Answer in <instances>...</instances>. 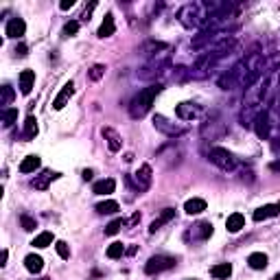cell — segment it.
Returning a JSON list of instances; mask_svg holds the SVG:
<instances>
[{
	"label": "cell",
	"mask_w": 280,
	"mask_h": 280,
	"mask_svg": "<svg viewBox=\"0 0 280 280\" xmlns=\"http://www.w3.org/2000/svg\"><path fill=\"white\" fill-rule=\"evenodd\" d=\"M35 136H37V118H35V116H26V120H24V138L31 140Z\"/></svg>",
	"instance_id": "obj_29"
},
{
	"label": "cell",
	"mask_w": 280,
	"mask_h": 280,
	"mask_svg": "<svg viewBox=\"0 0 280 280\" xmlns=\"http://www.w3.org/2000/svg\"><path fill=\"white\" fill-rule=\"evenodd\" d=\"M274 280H280V274H276V278H274Z\"/></svg>",
	"instance_id": "obj_46"
},
{
	"label": "cell",
	"mask_w": 280,
	"mask_h": 280,
	"mask_svg": "<svg viewBox=\"0 0 280 280\" xmlns=\"http://www.w3.org/2000/svg\"><path fill=\"white\" fill-rule=\"evenodd\" d=\"M72 7H74V0H62V2H59L62 11H68V9H72Z\"/></svg>",
	"instance_id": "obj_40"
},
{
	"label": "cell",
	"mask_w": 280,
	"mask_h": 280,
	"mask_svg": "<svg viewBox=\"0 0 280 280\" xmlns=\"http://www.w3.org/2000/svg\"><path fill=\"white\" fill-rule=\"evenodd\" d=\"M101 134H103V138H105V142H107V147H110L112 153L120 151V147H123V138H120V134L116 132V129L103 127V129H101Z\"/></svg>",
	"instance_id": "obj_12"
},
{
	"label": "cell",
	"mask_w": 280,
	"mask_h": 280,
	"mask_svg": "<svg viewBox=\"0 0 280 280\" xmlns=\"http://www.w3.org/2000/svg\"><path fill=\"white\" fill-rule=\"evenodd\" d=\"M105 70H107V68L103 66V64H94V66L90 68V72H88V77H90L92 81H99V79L105 74Z\"/></svg>",
	"instance_id": "obj_34"
},
{
	"label": "cell",
	"mask_w": 280,
	"mask_h": 280,
	"mask_svg": "<svg viewBox=\"0 0 280 280\" xmlns=\"http://www.w3.org/2000/svg\"><path fill=\"white\" fill-rule=\"evenodd\" d=\"M226 132H228V127L219 114H212L206 123H202V136L206 140H217V138L226 136Z\"/></svg>",
	"instance_id": "obj_6"
},
{
	"label": "cell",
	"mask_w": 280,
	"mask_h": 280,
	"mask_svg": "<svg viewBox=\"0 0 280 280\" xmlns=\"http://www.w3.org/2000/svg\"><path fill=\"white\" fill-rule=\"evenodd\" d=\"M53 241H55V236H53V232H42V234H37L35 239H33V247H48V245H53Z\"/></svg>",
	"instance_id": "obj_28"
},
{
	"label": "cell",
	"mask_w": 280,
	"mask_h": 280,
	"mask_svg": "<svg viewBox=\"0 0 280 280\" xmlns=\"http://www.w3.org/2000/svg\"><path fill=\"white\" fill-rule=\"evenodd\" d=\"M42 160L40 156H26L24 160L20 162V173H35L37 169H40Z\"/></svg>",
	"instance_id": "obj_20"
},
{
	"label": "cell",
	"mask_w": 280,
	"mask_h": 280,
	"mask_svg": "<svg viewBox=\"0 0 280 280\" xmlns=\"http://www.w3.org/2000/svg\"><path fill=\"white\" fill-rule=\"evenodd\" d=\"M127 226V221H125V219H114V221L112 223H107V228H105V234L107 236H114L116 232L120 230V228H125Z\"/></svg>",
	"instance_id": "obj_33"
},
{
	"label": "cell",
	"mask_w": 280,
	"mask_h": 280,
	"mask_svg": "<svg viewBox=\"0 0 280 280\" xmlns=\"http://www.w3.org/2000/svg\"><path fill=\"white\" fill-rule=\"evenodd\" d=\"M59 177V173H55V171H44L42 175H35L33 182H31V186H33L35 190H46L50 186V182H55Z\"/></svg>",
	"instance_id": "obj_16"
},
{
	"label": "cell",
	"mask_w": 280,
	"mask_h": 280,
	"mask_svg": "<svg viewBox=\"0 0 280 280\" xmlns=\"http://www.w3.org/2000/svg\"><path fill=\"white\" fill-rule=\"evenodd\" d=\"M184 210L188 214H199V212L206 210V202H204L202 197H193V199H188V202L184 204Z\"/></svg>",
	"instance_id": "obj_25"
},
{
	"label": "cell",
	"mask_w": 280,
	"mask_h": 280,
	"mask_svg": "<svg viewBox=\"0 0 280 280\" xmlns=\"http://www.w3.org/2000/svg\"><path fill=\"white\" fill-rule=\"evenodd\" d=\"M26 31V24L22 18H13V20L7 22V29H4V33H7V37H22Z\"/></svg>",
	"instance_id": "obj_17"
},
{
	"label": "cell",
	"mask_w": 280,
	"mask_h": 280,
	"mask_svg": "<svg viewBox=\"0 0 280 280\" xmlns=\"http://www.w3.org/2000/svg\"><path fill=\"white\" fill-rule=\"evenodd\" d=\"M16 99V92H13L11 86H2V105H9Z\"/></svg>",
	"instance_id": "obj_37"
},
{
	"label": "cell",
	"mask_w": 280,
	"mask_h": 280,
	"mask_svg": "<svg viewBox=\"0 0 280 280\" xmlns=\"http://www.w3.org/2000/svg\"><path fill=\"white\" fill-rule=\"evenodd\" d=\"M33 83H35L33 70H22L20 72V92L22 94H29V92L33 90Z\"/></svg>",
	"instance_id": "obj_19"
},
{
	"label": "cell",
	"mask_w": 280,
	"mask_h": 280,
	"mask_svg": "<svg viewBox=\"0 0 280 280\" xmlns=\"http://www.w3.org/2000/svg\"><path fill=\"white\" fill-rule=\"evenodd\" d=\"M16 53L20 55V57H24V55H26V46H24V44H20V46L16 48Z\"/></svg>",
	"instance_id": "obj_41"
},
{
	"label": "cell",
	"mask_w": 280,
	"mask_h": 280,
	"mask_svg": "<svg viewBox=\"0 0 280 280\" xmlns=\"http://www.w3.org/2000/svg\"><path fill=\"white\" fill-rule=\"evenodd\" d=\"M57 254L62 256V258H70V247H68V243H64V241H57Z\"/></svg>",
	"instance_id": "obj_38"
},
{
	"label": "cell",
	"mask_w": 280,
	"mask_h": 280,
	"mask_svg": "<svg viewBox=\"0 0 280 280\" xmlns=\"http://www.w3.org/2000/svg\"><path fill=\"white\" fill-rule=\"evenodd\" d=\"M7 258H9V252H7V250H2V258H0V265H2V267L7 265Z\"/></svg>",
	"instance_id": "obj_43"
},
{
	"label": "cell",
	"mask_w": 280,
	"mask_h": 280,
	"mask_svg": "<svg viewBox=\"0 0 280 280\" xmlns=\"http://www.w3.org/2000/svg\"><path fill=\"white\" fill-rule=\"evenodd\" d=\"M208 160L212 162L214 166H219L221 171H234L236 164H239L236 158L223 147H210L208 149Z\"/></svg>",
	"instance_id": "obj_5"
},
{
	"label": "cell",
	"mask_w": 280,
	"mask_h": 280,
	"mask_svg": "<svg viewBox=\"0 0 280 280\" xmlns=\"http://www.w3.org/2000/svg\"><path fill=\"white\" fill-rule=\"evenodd\" d=\"M171 267H175V258H171V256H151L144 263V274L153 276V274H162Z\"/></svg>",
	"instance_id": "obj_8"
},
{
	"label": "cell",
	"mask_w": 280,
	"mask_h": 280,
	"mask_svg": "<svg viewBox=\"0 0 280 280\" xmlns=\"http://www.w3.org/2000/svg\"><path fill=\"white\" fill-rule=\"evenodd\" d=\"M190 280H197V278H190Z\"/></svg>",
	"instance_id": "obj_47"
},
{
	"label": "cell",
	"mask_w": 280,
	"mask_h": 280,
	"mask_svg": "<svg viewBox=\"0 0 280 280\" xmlns=\"http://www.w3.org/2000/svg\"><path fill=\"white\" fill-rule=\"evenodd\" d=\"M228 2H188L177 11V20L186 29H206L210 18L219 13Z\"/></svg>",
	"instance_id": "obj_2"
},
{
	"label": "cell",
	"mask_w": 280,
	"mask_h": 280,
	"mask_svg": "<svg viewBox=\"0 0 280 280\" xmlns=\"http://www.w3.org/2000/svg\"><path fill=\"white\" fill-rule=\"evenodd\" d=\"M138 221H140V212H136V214H134V217H132V219H129V221H127V223H129V226H136V223H138Z\"/></svg>",
	"instance_id": "obj_42"
},
{
	"label": "cell",
	"mask_w": 280,
	"mask_h": 280,
	"mask_svg": "<svg viewBox=\"0 0 280 280\" xmlns=\"http://www.w3.org/2000/svg\"><path fill=\"white\" fill-rule=\"evenodd\" d=\"M20 223H22V228H24L26 232H33L35 228H37V223H35V219H31L29 214H22L20 217Z\"/></svg>",
	"instance_id": "obj_36"
},
{
	"label": "cell",
	"mask_w": 280,
	"mask_h": 280,
	"mask_svg": "<svg viewBox=\"0 0 280 280\" xmlns=\"http://www.w3.org/2000/svg\"><path fill=\"white\" fill-rule=\"evenodd\" d=\"M210 274H212L214 278H230L232 265L230 263H219V265H214V267L210 269Z\"/></svg>",
	"instance_id": "obj_27"
},
{
	"label": "cell",
	"mask_w": 280,
	"mask_h": 280,
	"mask_svg": "<svg viewBox=\"0 0 280 280\" xmlns=\"http://www.w3.org/2000/svg\"><path fill=\"white\" fill-rule=\"evenodd\" d=\"M247 265H250L252 269H265L267 267V254L254 252V254H250V258H247Z\"/></svg>",
	"instance_id": "obj_26"
},
{
	"label": "cell",
	"mask_w": 280,
	"mask_h": 280,
	"mask_svg": "<svg viewBox=\"0 0 280 280\" xmlns=\"http://www.w3.org/2000/svg\"><path fill=\"white\" fill-rule=\"evenodd\" d=\"M263 68H265L263 55L250 53L247 57H243L241 62H236L234 66L219 79V88H221V90H232V88L250 90L256 81L263 79Z\"/></svg>",
	"instance_id": "obj_1"
},
{
	"label": "cell",
	"mask_w": 280,
	"mask_h": 280,
	"mask_svg": "<svg viewBox=\"0 0 280 280\" xmlns=\"http://www.w3.org/2000/svg\"><path fill=\"white\" fill-rule=\"evenodd\" d=\"M132 182H134V186H136V190H140V193L149 190V188H151V182H153L151 166H149V164H140V169L132 175Z\"/></svg>",
	"instance_id": "obj_10"
},
{
	"label": "cell",
	"mask_w": 280,
	"mask_h": 280,
	"mask_svg": "<svg viewBox=\"0 0 280 280\" xmlns=\"http://www.w3.org/2000/svg\"><path fill=\"white\" fill-rule=\"evenodd\" d=\"M226 228H228V232H239L241 228H245V217L241 212H232L226 221Z\"/></svg>",
	"instance_id": "obj_22"
},
{
	"label": "cell",
	"mask_w": 280,
	"mask_h": 280,
	"mask_svg": "<svg viewBox=\"0 0 280 280\" xmlns=\"http://www.w3.org/2000/svg\"><path fill=\"white\" fill-rule=\"evenodd\" d=\"M24 267L29 269L31 274H40L42 269H44V260H42V256H37V254H29L24 258Z\"/></svg>",
	"instance_id": "obj_23"
},
{
	"label": "cell",
	"mask_w": 280,
	"mask_h": 280,
	"mask_svg": "<svg viewBox=\"0 0 280 280\" xmlns=\"http://www.w3.org/2000/svg\"><path fill=\"white\" fill-rule=\"evenodd\" d=\"M269 169H272V171H280V162H272V164H269Z\"/></svg>",
	"instance_id": "obj_45"
},
{
	"label": "cell",
	"mask_w": 280,
	"mask_h": 280,
	"mask_svg": "<svg viewBox=\"0 0 280 280\" xmlns=\"http://www.w3.org/2000/svg\"><path fill=\"white\" fill-rule=\"evenodd\" d=\"M116 210H118V202H114V199L96 204V212L99 214H112V212H116Z\"/></svg>",
	"instance_id": "obj_30"
},
{
	"label": "cell",
	"mask_w": 280,
	"mask_h": 280,
	"mask_svg": "<svg viewBox=\"0 0 280 280\" xmlns=\"http://www.w3.org/2000/svg\"><path fill=\"white\" fill-rule=\"evenodd\" d=\"M79 26H81V22H79V20H70V22H66V24H64V29H62V35H64V37L77 35Z\"/></svg>",
	"instance_id": "obj_32"
},
{
	"label": "cell",
	"mask_w": 280,
	"mask_h": 280,
	"mask_svg": "<svg viewBox=\"0 0 280 280\" xmlns=\"http://www.w3.org/2000/svg\"><path fill=\"white\" fill-rule=\"evenodd\" d=\"M160 90H162L160 83H151L149 88L140 90L132 99V103H129V116H132V118H142V116L151 110L153 101H156V96L160 94Z\"/></svg>",
	"instance_id": "obj_3"
},
{
	"label": "cell",
	"mask_w": 280,
	"mask_h": 280,
	"mask_svg": "<svg viewBox=\"0 0 280 280\" xmlns=\"http://www.w3.org/2000/svg\"><path fill=\"white\" fill-rule=\"evenodd\" d=\"M83 180H86V182H88V180H92V171H90V169L83 171Z\"/></svg>",
	"instance_id": "obj_44"
},
{
	"label": "cell",
	"mask_w": 280,
	"mask_h": 280,
	"mask_svg": "<svg viewBox=\"0 0 280 280\" xmlns=\"http://www.w3.org/2000/svg\"><path fill=\"white\" fill-rule=\"evenodd\" d=\"M278 212H280V202H276V204H265V206L256 208L252 217H254V221H265V219L276 217Z\"/></svg>",
	"instance_id": "obj_13"
},
{
	"label": "cell",
	"mask_w": 280,
	"mask_h": 280,
	"mask_svg": "<svg viewBox=\"0 0 280 280\" xmlns=\"http://www.w3.org/2000/svg\"><path fill=\"white\" fill-rule=\"evenodd\" d=\"M2 120H4V127H11V125L18 120V110H4Z\"/></svg>",
	"instance_id": "obj_35"
},
{
	"label": "cell",
	"mask_w": 280,
	"mask_h": 280,
	"mask_svg": "<svg viewBox=\"0 0 280 280\" xmlns=\"http://www.w3.org/2000/svg\"><path fill=\"white\" fill-rule=\"evenodd\" d=\"M202 105H197V103H190V101H184V103H180L175 107V116L180 120H195V118H199L202 116Z\"/></svg>",
	"instance_id": "obj_11"
},
{
	"label": "cell",
	"mask_w": 280,
	"mask_h": 280,
	"mask_svg": "<svg viewBox=\"0 0 280 280\" xmlns=\"http://www.w3.org/2000/svg\"><path fill=\"white\" fill-rule=\"evenodd\" d=\"M125 252H127V250H125V245L116 241V243H112L110 247H107V258H112V260H114V258H120Z\"/></svg>",
	"instance_id": "obj_31"
},
{
	"label": "cell",
	"mask_w": 280,
	"mask_h": 280,
	"mask_svg": "<svg viewBox=\"0 0 280 280\" xmlns=\"http://www.w3.org/2000/svg\"><path fill=\"white\" fill-rule=\"evenodd\" d=\"M74 94V83L72 81H68L66 86L62 88V92H59L57 96H55V101H53V110H64V107L68 105V101H70V96Z\"/></svg>",
	"instance_id": "obj_14"
},
{
	"label": "cell",
	"mask_w": 280,
	"mask_h": 280,
	"mask_svg": "<svg viewBox=\"0 0 280 280\" xmlns=\"http://www.w3.org/2000/svg\"><path fill=\"white\" fill-rule=\"evenodd\" d=\"M166 66H169V48L162 50V53L151 55V57H149V62L138 70V77L140 79H147V81H149V79H156Z\"/></svg>",
	"instance_id": "obj_4"
},
{
	"label": "cell",
	"mask_w": 280,
	"mask_h": 280,
	"mask_svg": "<svg viewBox=\"0 0 280 280\" xmlns=\"http://www.w3.org/2000/svg\"><path fill=\"white\" fill-rule=\"evenodd\" d=\"M173 217H175V210H173V208H164V210L160 212V217H158L156 221H153L151 226H149V232H151V234H156V232L160 230V228L164 226V223H169Z\"/></svg>",
	"instance_id": "obj_18"
},
{
	"label": "cell",
	"mask_w": 280,
	"mask_h": 280,
	"mask_svg": "<svg viewBox=\"0 0 280 280\" xmlns=\"http://www.w3.org/2000/svg\"><path fill=\"white\" fill-rule=\"evenodd\" d=\"M44 280H48V278H44Z\"/></svg>",
	"instance_id": "obj_48"
},
{
	"label": "cell",
	"mask_w": 280,
	"mask_h": 280,
	"mask_svg": "<svg viewBox=\"0 0 280 280\" xmlns=\"http://www.w3.org/2000/svg\"><path fill=\"white\" fill-rule=\"evenodd\" d=\"M114 31H116V24H114V16L112 13H107V16L103 18V22H101V26H99V37H110V35H114Z\"/></svg>",
	"instance_id": "obj_21"
},
{
	"label": "cell",
	"mask_w": 280,
	"mask_h": 280,
	"mask_svg": "<svg viewBox=\"0 0 280 280\" xmlns=\"http://www.w3.org/2000/svg\"><path fill=\"white\" fill-rule=\"evenodd\" d=\"M114 188H116V182L112 180V177H107V180L96 182V184L92 186V190H94L96 195H110V193H114Z\"/></svg>",
	"instance_id": "obj_24"
},
{
	"label": "cell",
	"mask_w": 280,
	"mask_h": 280,
	"mask_svg": "<svg viewBox=\"0 0 280 280\" xmlns=\"http://www.w3.org/2000/svg\"><path fill=\"white\" fill-rule=\"evenodd\" d=\"M94 7H96V2H90V4L86 7V11H83V16H81V20H83V22L90 20V16H92V11H94Z\"/></svg>",
	"instance_id": "obj_39"
},
{
	"label": "cell",
	"mask_w": 280,
	"mask_h": 280,
	"mask_svg": "<svg viewBox=\"0 0 280 280\" xmlns=\"http://www.w3.org/2000/svg\"><path fill=\"white\" fill-rule=\"evenodd\" d=\"M252 127L256 129V136L260 140H269L272 138V120H269V112L267 110H260L254 118V125Z\"/></svg>",
	"instance_id": "obj_9"
},
{
	"label": "cell",
	"mask_w": 280,
	"mask_h": 280,
	"mask_svg": "<svg viewBox=\"0 0 280 280\" xmlns=\"http://www.w3.org/2000/svg\"><path fill=\"white\" fill-rule=\"evenodd\" d=\"M153 127L158 129V132H162L164 136H169V138H177V136H182V134L186 132V127H182V125H177V123H171L166 116H162V114H156L153 116Z\"/></svg>",
	"instance_id": "obj_7"
},
{
	"label": "cell",
	"mask_w": 280,
	"mask_h": 280,
	"mask_svg": "<svg viewBox=\"0 0 280 280\" xmlns=\"http://www.w3.org/2000/svg\"><path fill=\"white\" fill-rule=\"evenodd\" d=\"M190 239L193 241H206L212 236V223H208V221H202V223H197V226H193V230H190Z\"/></svg>",
	"instance_id": "obj_15"
}]
</instances>
